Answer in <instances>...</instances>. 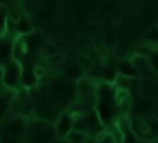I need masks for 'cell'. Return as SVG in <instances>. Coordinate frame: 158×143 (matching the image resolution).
I'll list each match as a JSON object with an SVG mask.
<instances>
[{"instance_id":"cell-2","label":"cell","mask_w":158,"mask_h":143,"mask_svg":"<svg viewBox=\"0 0 158 143\" xmlns=\"http://www.w3.org/2000/svg\"><path fill=\"white\" fill-rule=\"evenodd\" d=\"M132 64L137 69L139 76H151L154 73V69L149 62V59L143 54H135L131 59Z\"/></svg>"},{"instance_id":"cell-9","label":"cell","mask_w":158,"mask_h":143,"mask_svg":"<svg viewBox=\"0 0 158 143\" xmlns=\"http://www.w3.org/2000/svg\"><path fill=\"white\" fill-rule=\"evenodd\" d=\"M152 143H158V139H154V141H153Z\"/></svg>"},{"instance_id":"cell-7","label":"cell","mask_w":158,"mask_h":143,"mask_svg":"<svg viewBox=\"0 0 158 143\" xmlns=\"http://www.w3.org/2000/svg\"><path fill=\"white\" fill-rule=\"evenodd\" d=\"M79 64H80L85 70H90V69L94 68V63L91 62V59H90L86 54L79 57Z\"/></svg>"},{"instance_id":"cell-6","label":"cell","mask_w":158,"mask_h":143,"mask_svg":"<svg viewBox=\"0 0 158 143\" xmlns=\"http://www.w3.org/2000/svg\"><path fill=\"white\" fill-rule=\"evenodd\" d=\"M114 83L117 86V89H125V90H128L131 88V85H132L131 78L126 76V75H122V74H118Z\"/></svg>"},{"instance_id":"cell-5","label":"cell","mask_w":158,"mask_h":143,"mask_svg":"<svg viewBox=\"0 0 158 143\" xmlns=\"http://www.w3.org/2000/svg\"><path fill=\"white\" fill-rule=\"evenodd\" d=\"M110 134L112 137V142L114 143H123V139H125V133L118 128V126L116 125V122L111 126L110 128Z\"/></svg>"},{"instance_id":"cell-8","label":"cell","mask_w":158,"mask_h":143,"mask_svg":"<svg viewBox=\"0 0 158 143\" xmlns=\"http://www.w3.org/2000/svg\"><path fill=\"white\" fill-rule=\"evenodd\" d=\"M48 60H49V63H52V64L60 63V62H63V54H62V53H58V52H54L52 55L48 57Z\"/></svg>"},{"instance_id":"cell-4","label":"cell","mask_w":158,"mask_h":143,"mask_svg":"<svg viewBox=\"0 0 158 143\" xmlns=\"http://www.w3.org/2000/svg\"><path fill=\"white\" fill-rule=\"evenodd\" d=\"M94 81L90 80V79H81L79 80L78 83V91L80 95H84V96H88L89 94H93L94 92Z\"/></svg>"},{"instance_id":"cell-1","label":"cell","mask_w":158,"mask_h":143,"mask_svg":"<svg viewBox=\"0 0 158 143\" xmlns=\"http://www.w3.org/2000/svg\"><path fill=\"white\" fill-rule=\"evenodd\" d=\"M21 79V67L17 60H11L4 68L2 75V84L6 88H15Z\"/></svg>"},{"instance_id":"cell-3","label":"cell","mask_w":158,"mask_h":143,"mask_svg":"<svg viewBox=\"0 0 158 143\" xmlns=\"http://www.w3.org/2000/svg\"><path fill=\"white\" fill-rule=\"evenodd\" d=\"M64 141L68 142V143H86L88 141V134L83 131H79V129H75V128H72L67 136L64 137Z\"/></svg>"}]
</instances>
